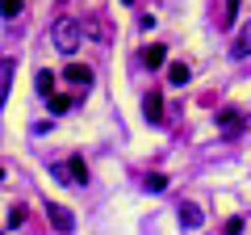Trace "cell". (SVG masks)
Masks as SVG:
<instances>
[{
    "instance_id": "obj_1",
    "label": "cell",
    "mask_w": 251,
    "mask_h": 235,
    "mask_svg": "<svg viewBox=\"0 0 251 235\" xmlns=\"http://www.w3.org/2000/svg\"><path fill=\"white\" fill-rule=\"evenodd\" d=\"M50 42H54V51H59V55H75V51H80V42H84V26L75 17H59V21H54V29H50Z\"/></svg>"
},
{
    "instance_id": "obj_2",
    "label": "cell",
    "mask_w": 251,
    "mask_h": 235,
    "mask_svg": "<svg viewBox=\"0 0 251 235\" xmlns=\"http://www.w3.org/2000/svg\"><path fill=\"white\" fill-rule=\"evenodd\" d=\"M143 114H147V122H151V126H163V97H159V92H147Z\"/></svg>"
},
{
    "instance_id": "obj_3",
    "label": "cell",
    "mask_w": 251,
    "mask_h": 235,
    "mask_svg": "<svg viewBox=\"0 0 251 235\" xmlns=\"http://www.w3.org/2000/svg\"><path fill=\"white\" fill-rule=\"evenodd\" d=\"M46 214H50V223L59 227L63 235H67V231H75V218H72V210H67V206H46Z\"/></svg>"
},
{
    "instance_id": "obj_4",
    "label": "cell",
    "mask_w": 251,
    "mask_h": 235,
    "mask_svg": "<svg viewBox=\"0 0 251 235\" xmlns=\"http://www.w3.org/2000/svg\"><path fill=\"white\" fill-rule=\"evenodd\" d=\"M63 76H67L72 84H84V88L92 84V67H84V63H67V67H63Z\"/></svg>"
},
{
    "instance_id": "obj_5",
    "label": "cell",
    "mask_w": 251,
    "mask_h": 235,
    "mask_svg": "<svg viewBox=\"0 0 251 235\" xmlns=\"http://www.w3.org/2000/svg\"><path fill=\"white\" fill-rule=\"evenodd\" d=\"M201 223H205V218H201V210L193 206V202H184V206H180V227H188V231H197Z\"/></svg>"
},
{
    "instance_id": "obj_6",
    "label": "cell",
    "mask_w": 251,
    "mask_h": 235,
    "mask_svg": "<svg viewBox=\"0 0 251 235\" xmlns=\"http://www.w3.org/2000/svg\"><path fill=\"white\" fill-rule=\"evenodd\" d=\"M67 172H72V185H88V164H84L80 155L67 160Z\"/></svg>"
},
{
    "instance_id": "obj_7",
    "label": "cell",
    "mask_w": 251,
    "mask_h": 235,
    "mask_svg": "<svg viewBox=\"0 0 251 235\" xmlns=\"http://www.w3.org/2000/svg\"><path fill=\"white\" fill-rule=\"evenodd\" d=\"M218 126H222V130H226V135H239V130H243V118H239V114H234V109H226V114H222V118H218Z\"/></svg>"
},
{
    "instance_id": "obj_8",
    "label": "cell",
    "mask_w": 251,
    "mask_h": 235,
    "mask_svg": "<svg viewBox=\"0 0 251 235\" xmlns=\"http://www.w3.org/2000/svg\"><path fill=\"white\" fill-rule=\"evenodd\" d=\"M163 59H168L163 46H147V51H143V63H147V67H163Z\"/></svg>"
},
{
    "instance_id": "obj_9",
    "label": "cell",
    "mask_w": 251,
    "mask_h": 235,
    "mask_svg": "<svg viewBox=\"0 0 251 235\" xmlns=\"http://www.w3.org/2000/svg\"><path fill=\"white\" fill-rule=\"evenodd\" d=\"M168 80L176 84V88H184V84H188V63H172L168 67Z\"/></svg>"
},
{
    "instance_id": "obj_10",
    "label": "cell",
    "mask_w": 251,
    "mask_h": 235,
    "mask_svg": "<svg viewBox=\"0 0 251 235\" xmlns=\"http://www.w3.org/2000/svg\"><path fill=\"white\" fill-rule=\"evenodd\" d=\"M34 88L42 92V97H50V92H54V76H50V72H38V80H34Z\"/></svg>"
},
{
    "instance_id": "obj_11",
    "label": "cell",
    "mask_w": 251,
    "mask_h": 235,
    "mask_svg": "<svg viewBox=\"0 0 251 235\" xmlns=\"http://www.w3.org/2000/svg\"><path fill=\"white\" fill-rule=\"evenodd\" d=\"M239 4H243V0H226V17H222V26H234V21H239Z\"/></svg>"
},
{
    "instance_id": "obj_12",
    "label": "cell",
    "mask_w": 251,
    "mask_h": 235,
    "mask_svg": "<svg viewBox=\"0 0 251 235\" xmlns=\"http://www.w3.org/2000/svg\"><path fill=\"white\" fill-rule=\"evenodd\" d=\"M50 109L63 114V109H72V97H63V92H50Z\"/></svg>"
},
{
    "instance_id": "obj_13",
    "label": "cell",
    "mask_w": 251,
    "mask_h": 235,
    "mask_svg": "<svg viewBox=\"0 0 251 235\" xmlns=\"http://www.w3.org/2000/svg\"><path fill=\"white\" fill-rule=\"evenodd\" d=\"M147 189L163 193V189H168V176H159V172H151V176H147Z\"/></svg>"
},
{
    "instance_id": "obj_14",
    "label": "cell",
    "mask_w": 251,
    "mask_h": 235,
    "mask_svg": "<svg viewBox=\"0 0 251 235\" xmlns=\"http://www.w3.org/2000/svg\"><path fill=\"white\" fill-rule=\"evenodd\" d=\"M0 13H4V17H17L21 4H17V0H0Z\"/></svg>"
},
{
    "instance_id": "obj_15",
    "label": "cell",
    "mask_w": 251,
    "mask_h": 235,
    "mask_svg": "<svg viewBox=\"0 0 251 235\" xmlns=\"http://www.w3.org/2000/svg\"><path fill=\"white\" fill-rule=\"evenodd\" d=\"M21 223H25V210L13 206V210H9V227H21Z\"/></svg>"
},
{
    "instance_id": "obj_16",
    "label": "cell",
    "mask_w": 251,
    "mask_h": 235,
    "mask_svg": "<svg viewBox=\"0 0 251 235\" xmlns=\"http://www.w3.org/2000/svg\"><path fill=\"white\" fill-rule=\"evenodd\" d=\"M126 4H130V0H126Z\"/></svg>"
},
{
    "instance_id": "obj_17",
    "label": "cell",
    "mask_w": 251,
    "mask_h": 235,
    "mask_svg": "<svg viewBox=\"0 0 251 235\" xmlns=\"http://www.w3.org/2000/svg\"><path fill=\"white\" fill-rule=\"evenodd\" d=\"M0 176H4V172H0Z\"/></svg>"
}]
</instances>
